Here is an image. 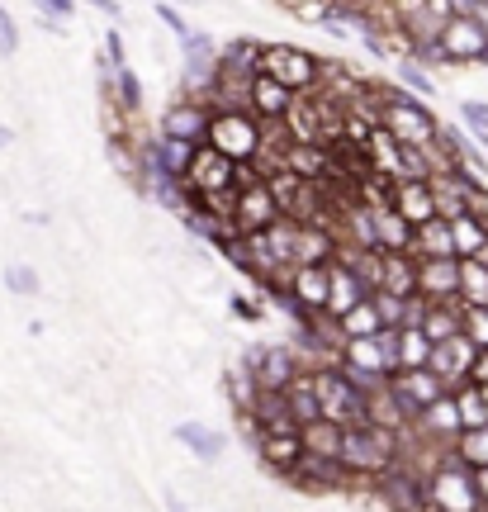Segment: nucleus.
<instances>
[{"label": "nucleus", "instance_id": "1", "mask_svg": "<svg viewBox=\"0 0 488 512\" xmlns=\"http://www.w3.org/2000/svg\"><path fill=\"white\" fill-rule=\"evenodd\" d=\"M384 124H389L398 143L408 147H432L436 133H441L436 114L427 110V100L413 95L408 86H384Z\"/></svg>", "mask_w": 488, "mask_h": 512}, {"label": "nucleus", "instance_id": "2", "mask_svg": "<svg viewBox=\"0 0 488 512\" xmlns=\"http://www.w3.org/2000/svg\"><path fill=\"white\" fill-rule=\"evenodd\" d=\"M427 512H484V498L474 489V470L455 451L427 479Z\"/></svg>", "mask_w": 488, "mask_h": 512}, {"label": "nucleus", "instance_id": "3", "mask_svg": "<svg viewBox=\"0 0 488 512\" xmlns=\"http://www.w3.org/2000/svg\"><path fill=\"white\" fill-rule=\"evenodd\" d=\"M323 72H327L323 57L304 53V48H294V43H266V53H261V76H275V81L290 86L294 95H313L323 86Z\"/></svg>", "mask_w": 488, "mask_h": 512}, {"label": "nucleus", "instance_id": "4", "mask_svg": "<svg viewBox=\"0 0 488 512\" xmlns=\"http://www.w3.org/2000/svg\"><path fill=\"white\" fill-rule=\"evenodd\" d=\"M209 147H218L223 157H233V162H256V152L266 143V124L256 119L252 110H223L209 119Z\"/></svg>", "mask_w": 488, "mask_h": 512}, {"label": "nucleus", "instance_id": "5", "mask_svg": "<svg viewBox=\"0 0 488 512\" xmlns=\"http://www.w3.org/2000/svg\"><path fill=\"white\" fill-rule=\"evenodd\" d=\"M313 384H318V399H323V418L342 422V427H361L370 394L342 366H313Z\"/></svg>", "mask_w": 488, "mask_h": 512}, {"label": "nucleus", "instance_id": "6", "mask_svg": "<svg viewBox=\"0 0 488 512\" xmlns=\"http://www.w3.org/2000/svg\"><path fill=\"white\" fill-rule=\"evenodd\" d=\"M242 366L256 370V380H261V389H290L299 375H304V361H299V351L294 347H247L242 351Z\"/></svg>", "mask_w": 488, "mask_h": 512}, {"label": "nucleus", "instance_id": "7", "mask_svg": "<svg viewBox=\"0 0 488 512\" xmlns=\"http://www.w3.org/2000/svg\"><path fill=\"white\" fill-rule=\"evenodd\" d=\"M237 166H242V162L223 157L218 147L199 143L195 147V162H190V176H185V185H190L195 204L204 200V195H218V190H237Z\"/></svg>", "mask_w": 488, "mask_h": 512}, {"label": "nucleus", "instance_id": "8", "mask_svg": "<svg viewBox=\"0 0 488 512\" xmlns=\"http://www.w3.org/2000/svg\"><path fill=\"white\" fill-rule=\"evenodd\" d=\"M275 290L290 294L308 318H323L327 294H332V271H327V266H290V271H280V285H275Z\"/></svg>", "mask_w": 488, "mask_h": 512}, {"label": "nucleus", "instance_id": "9", "mask_svg": "<svg viewBox=\"0 0 488 512\" xmlns=\"http://www.w3.org/2000/svg\"><path fill=\"white\" fill-rule=\"evenodd\" d=\"M280 219H285V209L275 200L271 181H256V185H242V190H237V214H233L237 233H266V228H275Z\"/></svg>", "mask_w": 488, "mask_h": 512}, {"label": "nucleus", "instance_id": "10", "mask_svg": "<svg viewBox=\"0 0 488 512\" xmlns=\"http://www.w3.org/2000/svg\"><path fill=\"white\" fill-rule=\"evenodd\" d=\"M209 119H214V110L204 105V100H195V95H181L176 105H166V114L157 119V133L162 138H181V143H204L209 138Z\"/></svg>", "mask_w": 488, "mask_h": 512}, {"label": "nucleus", "instance_id": "11", "mask_svg": "<svg viewBox=\"0 0 488 512\" xmlns=\"http://www.w3.org/2000/svg\"><path fill=\"white\" fill-rule=\"evenodd\" d=\"M256 456L266 470L275 475H290L294 465L304 460V432L299 422H280V427H261V441H256Z\"/></svg>", "mask_w": 488, "mask_h": 512}, {"label": "nucleus", "instance_id": "12", "mask_svg": "<svg viewBox=\"0 0 488 512\" xmlns=\"http://www.w3.org/2000/svg\"><path fill=\"white\" fill-rule=\"evenodd\" d=\"M417 294L432 304H460V256H417Z\"/></svg>", "mask_w": 488, "mask_h": 512}, {"label": "nucleus", "instance_id": "13", "mask_svg": "<svg viewBox=\"0 0 488 512\" xmlns=\"http://www.w3.org/2000/svg\"><path fill=\"white\" fill-rule=\"evenodd\" d=\"M389 389H394V399L403 403V413H408L413 422L422 418V408H432L441 394H451L436 370H398L394 380H389Z\"/></svg>", "mask_w": 488, "mask_h": 512}, {"label": "nucleus", "instance_id": "14", "mask_svg": "<svg viewBox=\"0 0 488 512\" xmlns=\"http://www.w3.org/2000/svg\"><path fill=\"white\" fill-rule=\"evenodd\" d=\"M299 489V494H332V489H342V484H351V470H346L342 460H323V456H308L304 451V460L294 465L290 475H285Z\"/></svg>", "mask_w": 488, "mask_h": 512}, {"label": "nucleus", "instance_id": "15", "mask_svg": "<svg viewBox=\"0 0 488 512\" xmlns=\"http://www.w3.org/2000/svg\"><path fill=\"white\" fill-rule=\"evenodd\" d=\"M474 361H479V347H474L470 337L460 332V337H451V342H441V347L432 351V366L441 380H446V389H460V384H470L474 380Z\"/></svg>", "mask_w": 488, "mask_h": 512}, {"label": "nucleus", "instance_id": "16", "mask_svg": "<svg viewBox=\"0 0 488 512\" xmlns=\"http://www.w3.org/2000/svg\"><path fill=\"white\" fill-rule=\"evenodd\" d=\"M441 48H446V62H488V34L474 15H455L441 29Z\"/></svg>", "mask_w": 488, "mask_h": 512}, {"label": "nucleus", "instance_id": "17", "mask_svg": "<svg viewBox=\"0 0 488 512\" xmlns=\"http://www.w3.org/2000/svg\"><path fill=\"white\" fill-rule=\"evenodd\" d=\"M413 432H417L422 441H436V446H455V437L465 432L455 394H441V399H436L432 408H422V418L413 422Z\"/></svg>", "mask_w": 488, "mask_h": 512}, {"label": "nucleus", "instance_id": "18", "mask_svg": "<svg viewBox=\"0 0 488 512\" xmlns=\"http://www.w3.org/2000/svg\"><path fill=\"white\" fill-rule=\"evenodd\" d=\"M327 271H332V294H327V313H323V318L342 323V318L356 309V304H365V299H370V290H365V280L351 271V266H346L342 256H337Z\"/></svg>", "mask_w": 488, "mask_h": 512}, {"label": "nucleus", "instance_id": "19", "mask_svg": "<svg viewBox=\"0 0 488 512\" xmlns=\"http://www.w3.org/2000/svg\"><path fill=\"white\" fill-rule=\"evenodd\" d=\"M403 152H408V147H403L394 133H389V124L370 128V138H365V157H370V171H375V176H389V181H408Z\"/></svg>", "mask_w": 488, "mask_h": 512}, {"label": "nucleus", "instance_id": "20", "mask_svg": "<svg viewBox=\"0 0 488 512\" xmlns=\"http://www.w3.org/2000/svg\"><path fill=\"white\" fill-rule=\"evenodd\" d=\"M294 100H299V95H294L290 86H280L275 76L256 72V81H252V114L261 119V124H285V114L294 110Z\"/></svg>", "mask_w": 488, "mask_h": 512}, {"label": "nucleus", "instance_id": "21", "mask_svg": "<svg viewBox=\"0 0 488 512\" xmlns=\"http://www.w3.org/2000/svg\"><path fill=\"white\" fill-rule=\"evenodd\" d=\"M394 209H398V214H403L408 223H413V228H422V223L441 219V214H436L432 181H398V185H394Z\"/></svg>", "mask_w": 488, "mask_h": 512}, {"label": "nucleus", "instance_id": "22", "mask_svg": "<svg viewBox=\"0 0 488 512\" xmlns=\"http://www.w3.org/2000/svg\"><path fill=\"white\" fill-rule=\"evenodd\" d=\"M375 238H380V252H413L417 228L398 214L394 204H384V209H375Z\"/></svg>", "mask_w": 488, "mask_h": 512}, {"label": "nucleus", "instance_id": "23", "mask_svg": "<svg viewBox=\"0 0 488 512\" xmlns=\"http://www.w3.org/2000/svg\"><path fill=\"white\" fill-rule=\"evenodd\" d=\"M176 441H181L190 456L204 460V465L218 460L223 456V446H228V437H223L218 427H209V422H176Z\"/></svg>", "mask_w": 488, "mask_h": 512}, {"label": "nucleus", "instance_id": "24", "mask_svg": "<svg viewBox=\"0 0 488 512\" xmlns=\"http://www.w3.org/2000/svg\"><path fill=\"white\" fill-rule=\"evenodd\" d=\"M365 422H370V427H389V432H413V418L403 413V403L394 399V389H389V384L375 389V394L365 399Z\"/></svg>", "mask_w": 488, "mask_h": 512}, {"label": "nucleus", "instance_id": "25", "mask_svg": "<svg viewBox=\"0 0 488 512\" xmlns=\"http://www.w3.org/2000/svg\"><path fill=\"white\" fill-rule=\"evenodd\" d=\"M285 128H290L294 143H323V110H318V100H313V95H299L294 110L285 114Z\"/></svg>", "mask_w": 488, "mask_h": 512}, {"label": "nucleus", "instance_id": "26", "mask_svg": "<svg viewBox=\"0 0 488 512\" xmlns=\"http://www.w3.org/2000/svg\"><path fill=\"white\" fill-rule=\"evenodd\" d=\"M304 432V451L308 456H323V460H342V441H346V427L332 418H318L308 422V427H299Z\"/></svg>", "mask_w": 488, "mask_h": 512}, {"label": "nucleus", "instance_id": "27", "mask_svg": "<svg viewBox=\"0 0 488 512\" xmlns=\"http://www.w3.org/2000/svg\"><path fill=\"white\" fill-rule=\"evenodd\" d=\"M290 394V418L299 422V427H308V422L323 418V399H318V384H313V370H304L299 380L285 389Z\"/></svg>", "mask_w": 488, "mask_h": 512}, {"label": "nucleus", "instance_id": "28", "mask_svg": "<svg viewBox=\"0 0 488 512\" xmlns=\"http://www.w3.org/2000/svg\"><path fill=\"white\" fill-rule=\"evenodd\" d=\"M384 290L389 294H417V256L413 252H384Z\"/></svg>", "mask_w": 488, "mask_h": 512}, {"label": "nucleus", "instance_id": "29", "mask_svg": "<svg viewBox=\"0 0 488 512\" xmlns=\"http://www.w3.org/2000/svg\"><path fill=\"white\" fill-rule=\"evenodd\" d=\"M422 332L432 337L436 347H441V342H451V337H460V332H465V304H432Z\"/></svg>", "mask_w": 488, "mask_h": 512}, {"label": "nucleus", "instance_id": "30", "mask_svg": "<svg viewBox=\"0 0 488 512\" xmlns=\"http://www.w3.org/2000/svg\"><path fill=\"white\" fill-rule=\"evenodd\" d=\"M460 304L488 309V266L474 256H460Z\"/></svg>", "mask_w": 488, "mask_h": 512}, {"label": "nucleus", "instance_id": "31", "mask_svg": "<svg viewBox=\"0 0 488 512\" xmlns=\"http://www.w3.org/2000/svg\"><path fill=\"white\" fill-rule=\"evenodd\" d=\"M432 351L436 342L422 328H403V337H398V370H427L432 366Z\"/></svg>", "mask_w": 488, "mask_h": 512}, {"label": "nucleus", "instance_id": "32", "mask_svg": "<svg viewBox=\"0 0 488 512\" xmlns=\"http://www.w3.org/2000/svg\"><path fill=\"white\" fill-rule=\"evenodd\" d=\"M337 328H342L346 342H351V337H380V332H384V313H380V304H375V294H370L365 304H356V309L346 313Z\"/></svg>", "mask_w": 488, "mask_h": 512}, {"label": "nucleus", "instance_id": "33", "mask_svg": "<svg viewBox=\"0 0 488 512\" xmlns=\"http://www.w3.org/2000/svg\"><path fill=\"white\" fill-rule=\"evenodd\" d=\"M413 256H455V238H451V219H432L417 228Z\"/></svg>", "mask_w": 488, "mask_h": 512}, {"label": "nucleus", "instance_id": "34", "mask_svg": "<svg viewBox=\"0 0 488 512\" xmlns=\"http://www.w3.org/2000/svg\"><path fill=\"white\" fill-rule=\"evenodd\" d=\"M451 238H455V256H479L488 247V228L474 214H460V219H451Z\"/></svg>", "mask_w": 488, "mask_h": 512}, {"label": "nucleus", "instance_id": "35", "mask_svg": "<svg viewBox=\"0 0 488 512\" xmlns=\"http://www.w3.org/2000/svg\"><path fill=\"white\" fill-rule=\"evenodd\" d=\"M228 394H233L237 413H252L256 399H261V380H256V370H247L242 361H237V366L228 370Z\"/></svg>", "mask_w": 488, "mask_h": 512}, {"label": "nucleus", "instance_id": "36", "mask_svg": "<svg viewBox=\"0 0 488 512\" xmlns=\"http://www.w3.org/2000/svg\"><path fill=\"white\" fill-rule=\"evenodd\" d=\"M261 53H266V43H256V38H233V43H223V67H237V72H261Z\"/></svg>", "mask_w": 488, "mask_h": 512}, {"label": "nucleus", "instance_id": "37", "mask_svg": "<svg viewBox=\"0 0 488 512\" xmlns=\"http://www.w3.org/2000/svg\"><path fill=\"white\" fill-rule=\"evenodd\" d=\"M114 105L124 114H133V119L143 114V81H138L133 67H119V72H114Z\"/></svg>", "mask_w": 488, "mask_h": 512}, {"label": "nucleus", "instance_id": "38", "mask_svg": "<svg viewBox=\"0 0 488 512\" xmlns=\"http://www.w3.org/2000/svg\"><path fill=\"white\" fill-rule=\"evenodd\" d=\"M455 403H460V422H465V432H470V427H488V403H484V389H479L474 380L455 389Z\"/></svg>", "mask_w": 488, "mask_h": 512}, {"label": "nucleus", "instance_id": "39", "mask_svg": "<svg viewBox=\"0 0 488 512\" xmlns=\"http://www.w3.org/2000/svg\"><path fill=\"white\" fill-rule=\"evenodd\" d=\"M455 456L465 460L470 470H484L488 465V427H470V432H460V437H455Z\"/></svg>", "mask_w": 488, "mask_h": 512}, {"label": "nucleus", "instance_id": "40", "mask_svg": "<svg viewBox=\"0 0 488 512\" xmlns=\"http://www.w3.org/2000/svg\"><path fill=\"white\" fill-rule=\"evenodd\" d=\"M398 86H408V91L422 95V100H436V81L422 72V62H413V57L398 62Z\"/></svg>", "mask_w": 488, "mask_h": 512}, {"label": "nucleus", "instance_id": "41", "mask_svg": "<svg viewBox=\"0 0 488 512\" xmlns=\"http://www.w3.org/2000/svg\"><path fill=\"white\" fill-rule=\"evenodd\" d=\"M5 290H10V294H24V299H29V294L43 290V280H38L34 266L15 261V266H5Z\"/></svg>", "mask_w": 488, "mask_h": 512}, {"label": "nucleus", "instance_id": "42", "mask_svg": "<svg viewBox=\"0 0 488 512\" xmlns=\"http://www.w3.org/2000/svg\"><path fill=\"white\" fill-rule=\"evenodd\" d=\"M465 337H470L479 351H488V309H470V304H465Z\"/></svg>", "mask_w": 488, "mask_h": 512}, {"label": "nucleus", "instance_id": "43", "mask_svg": "<svg viewBox=\"0 0 488 512\" xmlns=\"http://www.w3.org/2000/svg\"><path fill=\"white\" fill-rule=\"evenodd\" d=\"M375 304H380V313H384V328H403V294H389V290H380L375 294Z\"/></svg>", "mask_w": 488, "mask_h": 512}, {"label": "nucleus", "instance_id": "44", "mask_svg": "<svg viewBox=\"0 0 488 512\" xmlns=\"http://www.w3.org/2000/svg\"><path fill=\"white\" fill-rule=\"evenodd\" d=\"M19 53V24L10 19V10L0 5V57H15Z\"/></svg>", "mask_w": 488, "mask_h": 512}, {"label": "nucleus", "instance_id": "45", "mask_svg": "<svg viewBox=\"0 0 488 512\" xmlns=\"http://www.w3.org/2000/svg\"><path fill=\"white\" fill-rule=\"evenodd\" d=\"M105 62L119 72V67H128V53H124V34L119 29H105Z\"/></svg>", "mask_w": 488, "mask_h": 512}, {"label": "nucleus", "instance_id": "46", "mask_svg": "<svg viewBox=\"0 0 488 512\" xmlns=\"http://www.w3.org/2000/svg\"><path fill=\"white\" fill-rule=\"evenodd\" d=\"M460 119H465L474 133H488V105L484 100H465V105H460Z\"/></svg>", "mask_w": 488, "mask_h": 512}, {"label": "nucleus", "instance_id": "47", "mask_svg": "<svg viewBox=\"0 0 488 512\" xmlns=\"http://www.w3.org/2000/svg\"><path fill=\"white\" fill-rule=\"evenodd\" d=\"M157 19H162V24H166V29H171V34H176V38L195 34V29H190V19H185L181 10H176V5H157Z\"/></svg>", "mask_w": 488, "mask_h": 512}, {"label": "nucleus", "instance_id": "48", "mask_svg": "<svg viewBox=\"0 0 488 512\" xmlns=\"http://www.w3.org/2000/svg\"><path fill=\"white\" fill-rule=\"evenodd\" d=\"M34 10H38V15L62 19V24H67V19L76 15V0H34Z\"/></svg>", "mask_w": 488, "mask_h": 512}, {"label": "nucleus", "instance_id": "49", "mask_svg": "<svg viewBox=\"0 0 488 512\" xmlns=\"http://www.w3.org/2000/svg\"><path fill=\"white\" fill-rule=\"evenodd\" d=\"M228 309H233V318H242V323H261V304H252L247 294H233Z\"/></svg>", "mask_w": 488, "mask_h": 512}, {"label": "nucleus", "instance_id": "50", "mask_svg": "<svg viewBox=\"0 0 488 512\" xmlns=\"http://www.w3.org/2000/svg\"><path fill=\"white\" fill-rule=\"evenodd\" d=\"M470 214L488 228V181H484V185H474V190H470Z\"/></svg>", "mask_w": 488, "mask_h": 512}, {"label": "nucleus", "instance_id": "51", "mask_svg": "<svg viewBox=\"0 0 488 512\" xmlns=\"http://www.w3.org/2000/svg\"><path fill=\"white\" fill-rule=\"evenodd\" d=\"M398 337H403V328H384L380 332V347H384V356L394 361V375H398Z\"/></svg>", "mask_w": 488, "mask_h": 512}, {"label": "nucleus", "instance_id": "52", "mask_svg": "<svg viewBox=\"0 0 488 512\" xmlns=\"http://www.w3.org/2000/svg\"><path fill=\"white\" fill-rule=\"evenodd\" d=\"M474 384H488V351H479V361H474Z\"/></svg>", "mask_w": 488, "mask_h": 512}, {"label": "nucleus", "instance_id": "53", "mask_svg": "<svg viewBox=\"0 0 488 512\" xmlns=\"http://www.w3.org/2000/svg\"><path fill=\"white\" fill-rule=\"evenodd\" d=\"M86 5H95V10H100V15H119V0H86Z\"/></svg>", "mask_w": 488, "mask_h": 512}, {"label": "nucleus", "instance_id": "54", "mask_svg": "<svg viewBox=\"0 0 488 512\" xmlns=\"http://www.w3.org/2000/svg\"><path fill=\"white\" fill-rule=\"evenodd\" d=\"M474 489H479V498L488 503V465H484V470H474Z\"/></svg>", "mask_w": 488, "mask_h": 512}, {"label": "nucleus", "instance_id": "55", "mask_svg": "<svg viewBox=\"0 0 488 512\" xmlns=\"http://www.w3.org/2000/svg\"><path fill=\"white\" fill-rule=\"evenodd\" d=\"M455 5V15H474V10H479V0H451Z\"/></svg>", "mask_w": 488, "mask_h": 512}, {"label": "nucleus", "instance_id": "56", "mask_svg": "<svg viewBox=\"0 0 488 512\" xmlns=\"http://www.w3.org/2000/svg\"><path fill=\"white\" fill-rule=\"evenodd\" d=\"M10 143H15V128H10V124H0V152H5Z\"/></svg>", "mask_w": 488, "mask_h": 512}, {"label": "nucleus", "instance_id": "57", "mask_svg": "<svg viewBox=\"0 0 488 512\" xmlns=\"http://www.w3.org/2000/svg\"><path fill=\"white\" fill-rule=\"evenodd\" d=\"M166 512H190V508H185V503H181L176 494H166Z\"/></svg>", "mask_w": 488, "mask_h": 512}, {"label": "nucleus", "instance_id": "58", "mask_svg": "<svg viewBox=\"0 0 488 512\" xmlns=\"http://www.w3.org/2000/svg\"><path fill=\"white\" fill-rule=\"evenodd\" d=\"M474 261H484V266H488V247H484V252H479V256H474Z\"/></svg>", "mask_w": 488, "mask_h": 512}, {"label": "nucleus", "instance_id": "59", "mask_svg": "<svg viewBox=\"0 0 488 512\" xmlns=\"http://www.w3.org/2000/svg\"><path fill=\"white\" fill-rule=\"evenodd\" d=\"M361 5H384V0H361Z\"/></svg>", "mask_w": 488, "mask_h": 512}, {"label": "nucleus", "instance_id": "60", "mask_svg": "<svg viewBox=\"0 0 488 512\" xmlns=\"http://www.w3.org/2000/svg\"><path fill=\"white\" fill-rule=\"evenodd\" d=\"M479 389H484V403H488V384H479Z\"/></svg>", "mask_w": 488, "mask_h": 512}, {"label": "nucleus", "instance_id": "61", "mask_svg": "<svg viewBox=\"0 0 488 512\" xmlns=\"http://www.w3.org/2000/svg\"><path fill=\"white\" fill-rule=\"evenodd\" d=\"M484 512H488V503H484Z\"/></svg>", "mask_w": 488, "mask_h": 512}]
</instances>
